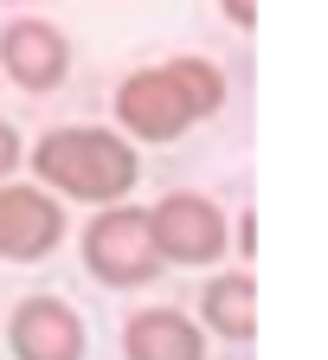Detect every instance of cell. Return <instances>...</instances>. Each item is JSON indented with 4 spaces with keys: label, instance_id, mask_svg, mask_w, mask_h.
Instances as JSON below:
<instances>
[{
    "label": "cell",
    "instance_id": "cell-1",
    "mask_svg": "<svg viewBox=\"0 0 328 360\" xmlns=\"http://www.w3.org/2000/svg\"><path fill=\"white\" fill-rule=\"evenodd\" d=\"M225 110V71L200 52H180L161 65H142L116 84V135L122 142L174 148L194 122Z\"/></svg>",
    "mask_w": 328,
    "mask_h": 360
},
{
    "label": "cell",
    "instance_id": "cell-2",
    "mask_svg": "<svg viewBox=\"0 0 328 360\" xmlns=\"http://www.w3.org/2000/svg\"><path fill=\"white\" fill-rule=\"evenodd\" d=\"M26 167H32V187H45L52 200H77L90 212L122 206L142 187V155H135V142H122L116 129H97V122L45 129L26 148Z\"/></svg>",
    "mask_w": 328,
    "mask_h": 360
},
{
    "label": "cell",
    "instance_id": "cell-3",
    "mask_svg": "<svg viewBox=\"0 0 328 360\" xmlns=\"http://www.w3.org/2000/svg\"><path fill=\"white\" fill-rule=\"evenodd\" d=\"M77 257L103 290H149L161 283V251L149 238V206H97L77 225Z\"/></svg>",
    "mask_w": 328,
    "mask_h": 360
},
{
    "label": "cell",
    "instance_id": "cell-4",
    "mask_svg": "<svg viewBox=\"0 0 328 360\" xmlns=\"http://www.w3.org/2000/svg\"><path fill=\"white\" fill-rule=\"evenodd\" d=\"M149 238L161 251V264H180V270H219L225 251H232V219L219 200L194 193V187H174L149 206Z\"/></svg>",
    "mask_w": 328,
    "mask_h": 360
},
{
    "label": "cell",
    "instance_id": "cell-5",
    "mask_svg": "<svg viewBox=\"0 0 328 360\" xmlns=\"http://www.w3.org/2000/svg\"><path fill=\"white\" fill-rule=\"evenodd\" d=\"M0 77H7L13 90H26V97H52V90L71 77V39L58 20H7L0 26Z\"/></svg>",
    "mask_w": 328,
    "mask_h": 360
},
{
    "label": "cell",
    "instance_id": "cell-6",
    "mask_svg": "<svg viewBox=\"0 0 328 360\" xmlns=\"http://www.w3.org/2000/svg\"><path fill=\"white\" fill-rule=\"evenodd\" d=\"M71 232L65 200H52L32 180H7L0 187V264H39L52 257Z\"/></svg>",
    "mask_w": 328,
    "mask_h": 360
},
{
    "label": "cell",
    "instance_id": "cell-7",
    "mask_svg": "<svg viewBox=\"0 0 328 360\" xmlns=\"http://www.w3.org/2000/svg\"><path fill=\"white\" fill-rule=\"evenodd\" d=\"M90 335H84V315L77 302L52 296V290H32L13 302L7 315V354L13 360H84Z\"/></svg>",
    "mask_w": 328,
    "mask_h": 360
},
{
    "label": "cell",
    "instance_id": "cell-8",
    "mask_svg": "<svg viewBox=\"0 0 328 360\" xmlns=\"http://www.w3.org/2000/svg\"><path fill=\"white\" fill-rule=\"evenodd\" d=\"M122 360H206V328L187 309L149 302L122 322Z\"/></svg>",
    "mask_w": 328,
    "mask_h": 360
},
{
    "label": "cell",
    "instance_id": "cell-9",
    "mask_svg": "<svg viewBox=\"0 0 328 360\" xmlns=\"http://www.w3.org/2000/svg\"><path fill=\"white\" fill-rule=\"evenodd\" d=\"M194 322L219 341H251L258 335V277L239 264V270H213L200 283V315Z\"/></svg>",
    "mask_w": 328,
    "mask_h": 360
},
{
    "label": "cell",
    "instance_id": "cell-10",
    "mask_svg": "<svg viewBox=\"0 0 328 360\" xmlns=\"http://www.w3.org/2000/svg\"><path fill=\"white\" fill-rule=\"evenodd\" d=\"M20 161H26V142H20V129L13 122H0V187L20 174Z\"/></svg>",
    "mask_w": 328,
    "mask_h": 360
},
{
    "label": "cell",
    "instance_id": "cell-11",
    "mask_svg": "<svg viewBox=\"0 0 328 360\" xmlns=\"http://www.w3.org/2000/svg\"><path fill=\"white\" fill-rule=\"evenodd\" d=\"M219 13H225V26L251 32V26H258V0H219Z\"/></svg>",
    "mask_w": 328,
    "mask_h": 360
},
{
    "label": "cell",
    "instance_id": "cell-12",
    "mask_svg": "<svg viewBox=\"0 0 328 360\" xmlns=\"http://www.w3.org/2000/svg\"><path fill=\"white\" fill-rule=\"evenodd\" d=\"M251 232H258L251 219H232V251H239V257H251V251H258V238H251Z\"/></svg>",
    "mask_w": 328,
    "mask_h": 360
},
{
    "label": "cell",
    "instance_id": "cell-13",
    "mask_svg": "<svg viewBox=\"0 0 328 360\" xmlns=\"http://www.w3.org/2000/svg\"><path fill=\"white\" fill-rule=\"evenodd\" d=\"M0 7H20V0H0Z\"/></svg>",
    "mask_w": 328,
    "mask_h": 360
}]
</instances>
